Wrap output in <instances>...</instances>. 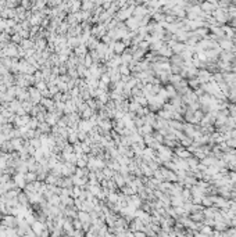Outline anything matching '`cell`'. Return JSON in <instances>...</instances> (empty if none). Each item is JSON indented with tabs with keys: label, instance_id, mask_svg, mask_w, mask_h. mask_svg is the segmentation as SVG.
Wrapping results in <instances>:
<instances>
[{
	"label": "cell",
	"instance_id": "277c9868",
	"mask_svg": "<svg viewBox=\"0 0 236 237\" xmlns=\"http://www.w3.org/2000/svg\"><path fill=\"white\" fill-rule=\"evenodd\" d=\"M42 103L46 105V107H52V105H53V101H52V100H49V99H43Z\"/></svg>",
	"mask_w": 236,
	"mask_h": 237
},
{
	"label": "cell",
	"instance_id": "5b68a950",
	"mask_svg": "<svg viewBox=\"0 0 236 237\" xmlns=\"http://www.w3.org/2000/svg\"><path fill=\"white\" fill-rule=\"evenodd\" d=\"M13 40H14V42H20V40H21V36H20V35H14V36H13Z\"/></svg>",
	"mask_w": 236,
	"mask_h": 237
},
{
	"label": "cell",
	"instance_id": "7a4b0ae2",
	"mask_svg": "<svg viewBox=\"0 0 236 237\" xmlns=\"http://www.w3.org/2000/svg\"><path fill=\"white\" fill-rule=\"evenodd\" d=\"M22 45H24V49H31L33 46V43H32V40L25 39V40H22Z\"/></svg>",
	"mask_w": 236,
	"mask_h": 237
},
{
	"label": "cell",
	"instance_id": "6da1fadb",
	"mask_svg": "<svg viewBox=\"0 0 236 237\" xmlns=\"http://www.w3.org/2000/svg\"><path fill=\"white\" fill-rule=\"evenodd\" d=\"M15 183L18 184L20 187H24L25 186V177L22 176L21 173H18L17 176H15Z\"/></svg>",
	"mask_w": 236,
	"mask_h": 237
},
{
	"label": "cell",
	"instance_id": "3957f363",
	"mask_svg": "<svg viewBox=\"0 0 236 237\" xmlns=\"http://www.w3.org/2000/svg\"><path fill=\"white\" fill-rule=\"evenodd\" d=\"M35 177H36V175L33 173V172H31V173L25 175V180H29V182H33V180H35Z\"/></svg>",
	"mask_w": 236,
	"mask_h": 237
}]
</instances>
